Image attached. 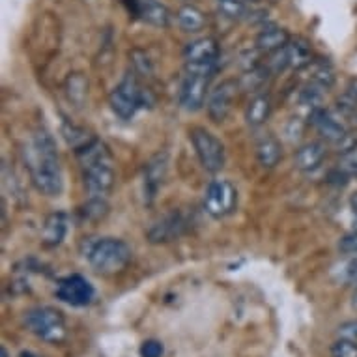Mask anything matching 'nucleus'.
<instances>
[{
  "label": "nucleus",
  "mask_w": 357,
  "mask_h": 357,
  "mask_svg": "<svg viewBox=\"0 0 357 357\" xmlns=\"http://www.w3.org/2000/svg\"><path fill=\"white\" fill-rule=\"evenodd\" d=\"M107 199H100V197H88V202L84 204L82 211L86 219H100L107 213Z\"/></svg>",
  "instance_id": "obj_29"
},
{
  "label": "nucleus",
  "mask_w": 357,
  "mask_h": 357,
  "mask_svg": "<svg viewBox=\"0 0 357 357\" xmlns=\"http://www.w3.org/2000/svg\"><path fill=\"white\" fill-rule=\"evenodd\" d=\"M24 326L30 333L49 344H60L68 333L64 314L53 307H36L24 312Z\"/></svg>",
  "instance_id": "obj_5"
},
{
  "label": "nucleus",
  "mask_w": 357,
  "mask_h": 357,
  "mask_svg": "<svg viewBox=\"0 0 357 357\" xmlns=\"http://www.w3.org/2000/svg\"><path fill=\"white\" fill-rule=\"evenodd\" d=\"M129 13H133V17L142 19L144 23L165 29L170 23L169 8L165 6L161 0H122Z\"/></svg>",
  "instance_id": "obj_14"
},
{
  "label": "nucleus",
  "mask_w": 357,
  "mask_h": 357,
  "mask_svg": "<svg viewBox=\"0 0 357 357\" xmlns=\"http://www.w3.org/2000/svg\"><path fill=\"white\" fill-rule=\"evenodd\" d=\"M163 344L159 340H144L141 346V357H161L163 356Z\"/></svg>",
  "instance_id": "obj_32"
},
{
  "label": "nucleus",
  "mask_w": 357,
  "mask_h": 357,
  "mask_svg": "<svg viewBox=\"0 0 357 357\" xmlns=\"http://www.w3.org/2000/svg\"><path fill=\"white\" fill-rule=\"evenodd\" d=\"M0 351H2V357H8V350L4 348V346H2V350H0Z\"/></svg>",
  "instance_id": "obj_37"
},
{
  "label": "nucleus",
  "mask_w": 357,
  "mask_h": 357,
  "mask_svg": "<svg viewBox=\"0 0 357 357\" xmlns=\"http://www.w3.org/2000/svg\"><path fill=\"white\" fill-rule=\"evenodd\" d=\"M185 219L180 211H170L167 215H163L161 219L153 222L152 227L148 229L146 236L148 240L152 243H169V241H174L176 238L185 232Z\"/></svg>",
  "instance_id": "obj_15"
},
{
  "label": "nucleus",
  "mask_w": 357,
  "mask_h": 357,
  "mask_svg": "<svg viewBox=\"0 0 357 357\" xmlns=\"http://www.w3.org/2000/svg\"><path fill=\"white\" fill-rule=\"evenodd\" d=\"M271 60L268 62V68H270L273 73L284 70H296L301 71L305 68H309L312 64V47H310L309 41L301 40V38H296V40H290L287 47L277 51V53L270 54Z\"/></svg>",
  "instance_id": "obj_8"
},
{
  "label": "nucleus",
  "mask_w": 357,
  "mask_h": 357,
  "mask_svg": "<svg viewBox=\"0 0 357 357\" xmlns=\"http://www.w3.org/2000/svg\"><path fill=\"white\" fill-rule=\"evenodd\" d=\"M312 128L317 129L322 139L328 142H344L348 139V129H346L344 122L339 114L324 109V107H317L310 111L309 116Z\"/></svg>",
  "instance_id": "obj_12"
},
{
  "label": "nucleus",
  "mask_w": 357,
  "mask_h": 357,
  "mask_svg": "<svg viewBox=\"0 0 357 357\" xmlns=\"http://www.w3.org/2000/svg\"><path fill=\"white\" fill-rule=\"evenodd\" d=\"M328 150L322 142H307L294 153V163L301 172H314L322 167Z\"/></svg>",
  "instance_id": "obj_17"
},
{
  "label": "nucleus",
  "mask_w": 357,
  "mask_h": 357,
  "mask_svg": "<svg viewBox=\"0 0 357 357\" xmlns=\"http://www.w3.org/2000/svg\"><path fill=\"white\" fill-rule=\"evenodd\" d=\"M219 56H221L219 41L210 36L189 41L183 49L185 64H217Z\"/></svg>",
  "instance_id": "obj_16"
},
{
  "label": "nucleus",
  "mask_w": 357,
  "mask_h": 357,
  "mask_svg": "<svg viewBox=\"0 0 357 357\" xmlns=\"http://www.w3.org/2000/svg\"><path fill=\"white\" fill-rule=\"evenodd\" d=\"M210 79L211 75L185 71L182 86H180V92H178V100H180L182 109H185L188 112H197L204 107V103L208 101V96H210V90H208L210 88Z\"/></svg>",
  "instance_id": "obj_9"
},
{
  "label": "nucleus",
  "mask_w": 357,
  "mask_h": 357,
  "mask_svg": "<svg viewBox=\"0 0 357 357\" xmlns=\"http://www.w3.org/2000/svg\"><path fill=\"white\" fill-rule=\"evenodd\" d=\"M131 255V247L120 238H100L88 245L84 257L98 273L114 275L128 268Z\"/></svg>",
  "instance_id": "obj_3"
},
{
  "label": "nucleus",
  "mask_w": 357,
  "mask_h": 357,
  "mask_svg": "<svg viewBox=\"0 0 357 357\" xmlns=\"http://www.w3.org/2000/svg\"><path fill=\"white\" fill-rule=\"evenodd\" d=\"M75 153L81 165L82 183H84L88 197L107 199L116 180L114 158L109 146L98 137H94L86 146H82Z\"/></svg>",
  "instance_id": "obj_2"
},
{
  "label": "nucleus",
  "mask_w": 357,
  "mask_h": 357,
  "mask_svg": "<svg viewBox=\"0 0 357 357\" xmlns=\"http://www.w3.org/2000/svg\"><path fill=\"white\" fill-rule=\"evenodd\" d=\"M66 92H68V98H70L71 103H75L77 107L84 105L88 96V81L84 79V75L73 73V75L68 77V81H66Z\"/></svg>",
  "instance_id": "obj_25"
},
{
  "label": "nucleus",
  "mask_w": 357,
  "mask_h": 357,
  "mask_svg": "<svg viewBox=\"0 0 357 357\" xmlns=\"http://www.w3.org/2000/svg\"><path fill=\"white\" fill-rule=\"evenodd\" d=\"M54 296L71 307H86V305L92 303L96 290L86 277L73 273V275L60 279L56 290H54Z\"/></svg>",
  "instance_id": "obj_10"
},
{
  "label": "nucleus",
  "mask_w": 357,
  "mask_h": 357,
  "mask_svg": "<svg viewBox=\"0 0 357 357\" xmlns=\"http://www.w3.org/2000/svg\"><path fill=\"white\" fill-rule=\"evenodd\" d=\"M109 105L118 118L131 120L141 109L152 107L153 98L141 86V82L137 81L133 73H128L109 96Z\"/></svg>",
  "instance_id": "obj_4"
},
{
  "label": "nucleus",
  "mask_w": 357,
  "mask_h": 357,
  "mask_svg": "<svg viewBox=\"0 0 357 357\" xmlns=\"http://www.w3.org/2000/svg\"><path fill=\"white\" fill-rule=\"evenodd\" d=\"M351 307L357 310V287H356V292H354V296H351Z\"/></svg>",
  "instance_id": "obj_36"
},
{
  "label": "nucleus",
  "mask_w": 357,
  "mask_h": 357,
  "mask_svg": "<svg viewBox=\"0 0 357 357\" xmlns=\"http://www.w3.org/2000/svg\"><path fill=\"white\" fill-rule=\"evenodd\" d=\"M68 234V215L64 211H54L47 215L41 229V243L47 249L59 247Z\"/></svg>",
  "instance_id": "obj_18"
},
{
  "label": "nucleus",
  "mask_w": 357,
  "mask_h": 357,
  "mask_svg": "<svg viewBox=\"0 0 357 357\" xmlns=\"http://www.w3.org/2000/svg\"><path fill=\"white\" fill-rule=\"evenodd\" d=\"M23 159L29 169L30 182L45 197H59L64 189L59 148L47 129H38L23 148Z\"/></svg>",
  "instance_id": "obj_1"
},
{
  "label": "nucleus",
  "mask_w": 357,
  "mask_h": 357,
  "mask_svg": "<svg viewBox=\"0 0 357 357\" xmlns=\"http://www.w3.org/2000/svg\"><path fill=\"white\" fill-rule=\"evenodd\" d=\"M271 109H273V103H271V98L268 94H257L249 101V105L245 109V122L252 128H258L266 123V120L270 118Z\"/></svg>",
  "instance_id": "obj_22"
},
{
  "label": "nucleus",
  "mask_w": 357,
  "mask_h": 357,
  "mask_svg": "<svg viewBox=\"0 0 357 357\" xmlns=\"http://www.w3.org/2000/svg\"><path fill=\"white\" fill-rule=\"evenodd\" d=\"M331 357H357V340L340 337L331 346Z\"/></svg>",
  "instance_id": "obj_30"
},
{
  "label": "nucleus",
  "mask_w": 357,
  "mask_h": 357,
  "mask_svg": "<svg viewBox=\"0 0 357 357\" xmlns=\"http://www.w3.org/2000/svg\"><path fill=\"white\" fill-rule=\"evenodd\" d=\"M238 206V191L229 180H213L206 188L204 210L213 219H222L230 215Z\"/></svg>",
  "instance_id": "obj_7"
},
{
  "label": "nucleus",
  "mask_w": 357,
  "mask_h": 357,
  "mask_svg": "<svg viewBox=\"0 0 357 357\" xmlns=\"http://www.w3.org/2000/svg\"><path fill=\"white\" fill-rule=\"evenodd\" d=\"M310 68V82H314L324 90H328V88L333 86L335 82V71L333 68L328 64V62H324V60H312V64L309 66Z\"/></svg>",
  "instance_id": "obj_26"
},
{
  "label": "nucleus",
  "mask_w": 357,
  "mask_h": 357,
  "mask_svg": "<svg viewBox=\"0 0 357 357\" xmlns=\"http://www.w3.org/2000/svg\"><path fill=\"white\" fill-rule=\"evenodd\" d=\"M249 0H215L217 12L230 21H240L249 12Z\"/></svg>",
  "instance_id": "obj_27"
},
{
  "label": "nucleus",
  "mask_w": 357,
  "mask_h": 357,
  "mask_svg": "<svg viewBox=\"0 0 357 357\" xmlns=\"http://www.w3.org/2000/svg\"><path fill=\"white\" fill-rule=\"evenodd\" d=\"M339 333H340V337H346V339L357 340V320L344 324V326H340Z\"/></svg>",
  "instance_id": "obj_34"
},
{
  "label": "nucleus",
  "mask_w": 357,
  "mask_h": 357,
  "mask_svg": "<svg viewBox=\"0 0 357 357\" xmlns=\"http://www.w3.org/2000/svg\"><path fill=\"white\" fill-rule=\"evenodd\" d=\"M271 73H273V71H271L268 66H255V68H251V70L247 71L245 75L241 77V88H243V90H249V92H258V90L268 82Z\"/></svg>",
  "instance_id": "obj_24"
},
{
  "label": "nucleus",
  "mask_w": 357,
  "mask_h": 357,
  "mask_svg": "<svg viewBox=\"0 0 357 357\" xmlns=\"http://www.w3.org/2000/svg\"><path fill=\"white\" fill-rule=\"evenodd\" d=\"M131 60H133L135 71H139L141 75H150L152 73V60L148 59V54L144 51H133Z\"/></svg>",
  "instance_id": "obj_31"
},
{
  "label": "nucleus",
  "mask_w": 357,
  "mask_h": 357,
  "mask_svg": "<svg viewBox=\"0 0 357 357\" xmlns=\"http://www.w3.org/2000/svg\"><path fill=\"white\" fill-rule=\"evenodd\" d=\"M351 215H354V230H357V195L351 199Z\"/></svg>",
  "instance_id": "obj_35"
},
{
  "label": "nucleus",
  "mask_w": 357,
  "mask_h": 357,
  "mask_svg": "<svg viewBox=\"0 0 357 357\" xmlns=\"http://www.w3.org/2000/svg\"><path fill=\"white\" fill-rule=\"evenodd\" d=\"M236 92H238V82L232 81V79L222 81L213 90H210V96H208V101H206V111H208V116L213 122L219 123L222 120H227V116L230 114V109H232V103H234Z\"/></svg>",
  "instance_id": "obj_13"
},
{
  "label": "nucleus",
  "mask_w": 357,
  "mask_h": 357,
  "mask_svg": "<svg viewBox=\"0 0 357 357\" xmlns=\"http://www.w3.org/2000/svg\"><path fill=\"white\" fill-rule=\"evenodd\" d=\"M339 111L344 116H350L357 111V77L350 79L346 84L344 92L339 98Z\"/></svg>",
  "instance_id": "obj_28"
},
{
  "label": "nucleus",
  "mask_w": 357,
  "mask_h": 357,
  "mask_svg": "<svg viewBox=\"0 0 357 357\" xmlns=\"http://www.w3.org/2000/svg\"><path fill=\"white\" fill-rule=\"evenodd\" d=\"M189 139H191L197 158L206 172H210V174L221 172L225 161H227L225 144L206 128H193L189 131Z\"/></svg>",
  "instance_id": "obj_6"
},
{
  "label": "nucleus",
  "mask_w": 357,
  "mask_h": 357,
  "mask_svg": "<svg viewBox=\"0 0 357 357\" xmlns=\"http://www.w3.org/2000/svg\"><path fill=\"white\" fill-rule=\"evenodd\" d=\"M257 158L258 163L262 165L264 169H273V167H277L282 158V146L279 139L273 135H264L257 142Z\"/></svg>",
  "instance_id": "obj_20"
},
{
  "label": "nucleus",
  "mask_w": 357,
  "mask_h": 357,
  "mask_svg": "<svg viewBox=\"0 0 357 357\" xmlns=\"http://www.w3.org/2000/svg\"><path fill=\"white\" fill-rule=\"evenodd\" d=\"M331 279L337 284H357V251L344 252V257L331 268Z\"/></svg>",
  "instance_id": "obj_21"
},
{
  "label": "nucleus",
  "mask_w": 357,
  "mask_h": 357,
  "mask_svg": "<svg viewBox=\"0 0 357 357\" xmlns=\"http://www.w3.org/2000/svg\"><path fill=\"white\" fill-rule=\"evenodd\" d=\"M176 23L183 32H199L206 26V15L200 8L193 4H183L176 12Z\"/></svg>",
  "instance_id": "obj_23"
},
{
  "label": "nucleus",
  "mask_w": 357,
  "mask_h": 357,
  "mask_svg": "<svg viewBox=\"0 0 357 357\" xmlns=\"http://www.w3.org/2000/svg\"><path fill=\"white\" fill-rule=\"evenodd\" d=\"M290 34H288L287 29H281V26H266L264 30H260V34L257 36L255 40V47L260 51V53L273 54L277 51H281L290 43Z\"/></svg>",
  "instance_id": "obj_19"
},
{
  "label": "nucleus",
  "mask_w": 357,
  "mask_h": 357,
  "mask_svg": "<svg viewBox=\"0 0 357 357\" xmlns=\"http://www.w3.org/2000/svg\"><path fill=\"white\" fill-rule=\"evenodd\" d=\"M169 172V153L159 152L148 159L142 170V195L148 206L153 204L159 189L163 188L165 178Z\"/></svg>",
  "instance_id": "obj_11"
},
{
  "label": "nucleus",
  "mask_w": 357,
  "mask_h": 357,
  "mask_svg": "<svg viewBox=\"0 0 357 357\" xmlns=\"http://www.w3.org/2000/svg\"><path fill=\"white\" fill-rule=\"evenodd\" d=\"M339 249L342 251V255H344V252L357 251V230H351V232H348V234H344L340 238Z\"/></svg>",
  "instance_id": "obj_33"
}]
</instances>
